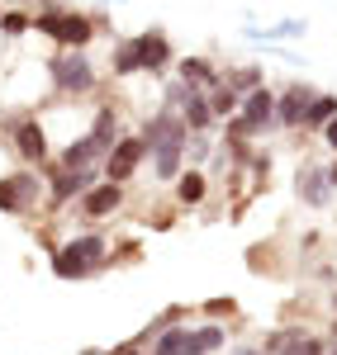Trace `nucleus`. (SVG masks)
<instances>
[{
  "instance_id": "nucleus-1",
  "label": "nucleus",
  "mask_w": 337,
  "mask_h": 355,
  "mask_svg": "<svg viewBox=\"0 0 337 355\" xmlns=\"http://www.w3.org/2000/svg\"><path fill=\"white\" fill-rule=\"evenodd\" d=\"M105 261H110L105 237H100V232H81V237H72V242L53 256V270L62 275V279H90Z\"/></svg>"
},
{
  "instance_id": "nucleus-2",
  "label": "nucleus",
  "mask_w": 337,
  "mask_h": 355,
  "mask_svg": "<svg viewBox=\"0 0 337 355\" xmlns=\"http://www.w3.org/2000/svg\"><path fill=\"white\" fill-rule=\"evenodd\" d=\"M33 28H38L43 38L62 43V53H81L85 43L95 38V19H90V15H67V10H43V15H33Z\"/></svg>"
},
{
  "instance_id": "nucleus-3",
  "label": "nucleus",
  "mask_w": 337,
  "mask_h": 355,
  "mask_svg": "<svg viewBox=\"0 0 337 355\" xmlns=\"http://www.w3.org/2000/svg\"><path fill=\"white\" fill-rule=\"evenodd\" d=\"M48 71H53V85L62 95H90L95 90V67L85 53H57L48 62Z\"/></svg>"
},
{
  "instance_id": "nucleus-4",
  "label": "nucleus",
  "mask_w": 337,
  "mask_h": 355,
  "mask_svg": "<svg viewBox=\"0 0 337 355\" xmlns=\"http://www.w3.org/2000/svg\"><path fill=\"white\" fill-rule=\"evenodd\" d=\"M33 204H38V175L15 171L0 180V214H28Z\"/></svg>"
},
{
  "instance_id": "nucleus-5",
  "label": "nucleus",
  "mask_w": 337,
  "mask_h": 355,
  "mask_svg": "<svg viewBox=\"0 0 337 355\" xmlns=\"http://www.w3.org/2000/svg\"><path fill=\"white\" fill-rule=\"evenodd\" d=\"M142 157H147V142H142V137H119L110 147V157H105V175H110L114 185H124V180L138 171Z\"/></svg>"
},
{
  "instance_id": "nucleus-6",
  "label": "nucleus",
  "mask_w": 337,
  "mask_h": 355,
  "mask_svg": "<svg viewBox=\"0 0 337 355\" xmlns=\"http://www.w3.org/2000/svg\"><path fill=\"white\" fill-rule=\"evenodd\" d=\"M309 100H313V90L304 81H290L276 95V123H285V128H299L304 123V110H309Z\"/></svg>"
},
{
  "instance_id": "nucleus-7",
  "label": "nucleus",
  "mask_w": 337,
  "mask_h": 355,
  "mask_svg": "<svg viewBox=\"0 0 337 355\" xmlns=\"http://www.w3.org/2000/svg\"><path fill=\"white\" fill-rule=\"evenodd\" d=\"M10 133H15V152L24 162H48V133L38 128V119H15Z\"/></svg>"
},
{
  "instance_id": "nucleus-8",
  "label": "nucleus",
  "mask_w": 337,
  "mask_h": 355,
  "mask_svg": "<svg viewBox=\"0 0 337 355\" xmlns=\"http://www.w3.org/2000/svg\"><path fill=\"white\" fill-rule=\"evenodd\" d=\"M295 190H299V199L309 204V209H323L328 204V166H313V162H304L299 166V175H295Z\"/></svg>"
},
{
  "instance_id": "nucleus-9",
  "label": "nucleus",
  "mask_w": 337,
  "mask_h": 355,
  "mask_svg": "<svg viewBox=\"0 0 337 355\" xmlns=\"http://www.w3.org/2000/svg\"><path fill=\"white\" fill-rule=\"evenodd\" d=\"M85 190H95V171H67V166L53 171V185H48L53 204H67V199H76Z\"/></svg>"
},
{
  "instance_id": "nucleus-10",
  "label": "nucleus",
  "mask_w": 337,
  "mask_h": 355,
  "mask_svg": "<svg viewBox=\"0 0 337 355\" xmlns=\"http://www.w3.org/2000/svg\"><path fill=\"white\" fill-rule=\"evenodd\" d=\"M133 43H138L142 71H152V76H157V71H162V67L171 62V43H167V33H162V28H147L142 38H133Z\"/></svg>"
},
{
  "instance_id": "nucleus-11",
  "label": "nucleus",
  "mask_w": 337,
  "mask_h": 355,
  "mask_svg": "<svg viewBox=\"0 0 337 355\" xmlns=\"http://www.w3.org/2000/svg\"><path fill=\"white\" fill-rule=\"evenodd\" d=\"M124 204V190L114 185V180H105V185H95V190L81 194V214L85 218H105V214H114Z\"/></svg>"
},
{
  "instance_id": "nucleus-12",
  "label": "nucleus",
  "mask_w": 337,
  "mask_h": 355,
  "mask_svg": "<svg viewBox=\"0 0 337 355\" xmlns=\"http://www.w3.org/2000/svg\"><path fill=\"white\" fill-rule=\"evenodd\" d=\"M276 355H328V341L304 327H281V351Z\"/></svg>"
},
{
  "instance_id": "nucleus-13",
  "label": "nucleus",
  "mask_w": 337,
  "mask_h": 355,
  "mask_svg": "<svg viewBox=\"0 0 337 355\" xmlns=\"http://www.w3.org/2000/svg\"><path fill=\"white\" fill-rule=\"evenodd\" d=\"M181 123H186V133H204V128L214 123V110H209V95H204V90H190V95H186Z\"/></svg>"
},
{
  "instance_id": "nucleus-14",
  "label": "nucleus",
  "mask_w": 337,
  "mask_h": 355,
  "mask_svg": "<svg viewBox=\"0 0 337 355\" xmlns=\"http://www.w3.org/2000/svg\"><path fill=\"white\" fill-rule=\"evenodd\" d=\"M100 157H105V152L95 147V137L85 133V137H76V142L62 152V166H67V171H90V166L100 162Z\"/></svg>"
},
{
  "instance_id": "nucleus-15",
  "label": "nucleus",
  "mask_w": 337,
  "mask_h": 355,
  "mask_svg": "<svg viewBox=\"0 0 337 355\" xmlns=\"http://www.w3.org/2000/svg\"><path fill=\"white\" fill-rule=\"evenodd\" d=\"M181 162H186V142H167V147H157V152H152V171H157V180H176V175H181Z\"/></svg>"
},
{
  "instance_id": "nucleus-16",
  "label": "nucleus",
  "mask_w": 337,
  "mask_h": 355,
  "mask_svg": "<svg viewBox=\"0 0 337 355\" xmlns=\"http://www.w3.org/2000/svg\"><path fill=\"white\" fill-rule=\"evenodd\" d=\"M152 355H190V327H167L152 336Z\"/></svg>"
},
{
  "instance_id": "nucleus-17",
  "label": "nucleus",
  "mask_w": 337,
  "mask_h": 355,
  "mask_svg": "<svg viewBox=\"0 0 337 355\" xmlns=\"http://www.w3.org/2000/svg\"><path fill=\"white\" fill-rule=\"evenodd\" d=\"M181 81L190 85V90H204V85H219V76H214V67L204 57H186L181 62Z\"/></svg>"
},
{
  "instance_id": "nucleus-18",
  "label": "nucleus",
  "mask_w": 337,
  "mask_h": 355,
  "mask_svg": "<svg viewBox=\"0 0 337 355\" xmlns=\"http://www.w3.org/2000/svg\"><path fill=\"white\" fill-rule=\"evenodd\" d=\"M204 194H209V185H204V175L199 171H181L176 175V199L190 209V204H204Z\"/></svg>"
},
{
  "instance_id": "nucleus-19",
  "label": "nucleus",
  "mask_w": 337,
  "mask_h": 355,
  "mask_svg": "<svg viewBox=\"0 0 337 355\" xmlns=\"http://www.w3.org/2000/svg\"><path fill=\"white\" fill-rule=\"evenodd\" d=\"M90 137H95V147L110 157V147L119 142V114H114V110H100V114H95V128H90Z\"/></svg>"
},
{
  "instance_id": "nucleus-20",
  "label": "nucleus",
  "mask_w": 337,
  "mask_h": 355,
  "mask_svg": "<svg viewBox=\"0 0 337 355\" xmlns=\"http://www.w3.org/2000/svg\"><path fill=\"white\" fill-rule=\"evenodd\" d=\"M328 119H337V100H333V95H313L299 128H328Z\"/></svg>"
},
{
  "instance_id": "nucleus-21",
  "label": "nucleus",
  "mask_w": 337,
  "mask_h": 355,
  "mask_svg": "<svg viewBox=\"0 0 337 355\" xmlns=\"http://www.w3.org/2000/svg\"><path fill=\"white\" fill-rule=\"evenodd\" d=\"M224 85L243 100V95H252V90H261V67H238V71H228Z\"/></svg>"
},
{
  "instance_id": "nucleus-22",
  "label": "nucleus",
  "mask_w": 337,
  "mask_h": 355,
  "mask_svg": "<svg viewBox=\"0 0 337 355\" xmlns=\"http://www.w3.org/2000/svg\"><path fill=\"white\" fill-rule=\"evenodd\" d=\"M224 346V327L219 322H204L199 331H190V355H214Z\"/></svg>"
},
{
  "instance_id": "nucleus-23",
  "label": "nucleus",
  "mask_w": 337,
  "mask_h": 355,
  "mask_svg": "<svg viewBox=\"0 0 337 355\" xmlns=\"http://www.w3.org/2000/svg\"><path fill=\"white\" fill-rule=\"evenodd\" d=\"M209 110H214V119H233V114L243 110V100L219 81V85H209Z\"/></svg>"
},
{
  "instance_id": "nucleus-24",
  "label": "nucleus",
  "mask_w": 337,
  "mask_h": 355,
  "mask_svg": "<svg viewBox=\"0 0 337 355\" xmlns=\"http://www.w3.org/2000/svg\"><path fill=\"white\" fill-rule=\"evenodd\" d=\"M114 71H119V76H133V71H142V62H138V43H133V38H124V43L114 48Z\"/></svg>"
},
{
  "instance_id": "nucleus-25",
  "label": "nucleus",
  "mask_w": 337,
  "mask_h": 355,
  "mask_svg": "<svg viewBox=\"0 0 337 355\" xmlns=\"http://www.w3.org/2000/svg\"><path fill=\"white\" fill-rule=\"evenodd\" d=\"M295 33H304V19H285V24H276V28H247V38H295Z\"/></svg>"
},
{
  "instance_id": "nucleus-26",
  "label": "nucleus",
  "mask_w": 337,
  "mask_h": 355,
  "mask_svg": "<svg viewBox=\"0 0 337 355\" xmlns=\"http://www.w3.org/2000/svg\"><path fill=\"white\" fill-rule=\"evenodd\" d=\"M28 28H33V19L19 15V10H5V15H0V33H10V38H19V33H28Z\"/></svg>"
},
{
  "instance_id": "nucleus-27",
  "label": "nucleus",
  "mask_w": 337,
  "mask_h": 355,
  "mask_svg": "<svg viewBox=\"0 0 337 355\" xmlns=\"http://www.w3.org/2000/svg\"><path fill=\"white\" fill-rule=\"evenodd\" d=\"M204 157H209V137L190 133V137H186V162H204Z\"/></svg>"
},
{
  "instance_id": "nucleus-28",
  "label": "nucleus",
  "mask_w": 337,
  "mask_h": 355,
  "mask_svg": "<svg viewBox=\"0 0 337 355\" xmlns=\"http://www.w3.org/2000/svg\"><path fill=\"white\" fill-rule=\"evenodd\" d=\"M204 313H209V322H224V318L238 313V303H233V299H209V303H204Z\"/></svg>"
},
{
  "instance_id": "nucleus-29",
  "label": "nucleus",
  "mask_w": 337,
  "mask_h": 355,
  "mask_svg": "<svg viewBox=\"0 0 337 355\" xmlns=\"http://www.w3.org/2000/svg\"><path fill=\"white\" fill-rule=\"evenodd\" d=\"M323 137H328V147H337V119H328V128H323Z\"/></svg>"
},
{
  "instance_id": "nucleus-30",
  "label": "nucleus",
  "mask_w": 337,
  "mask_h": 355,
  "mask_svg": "<svg viewBox=\"0 0 337 355\" xmlns=\"http://www.w3.org/2000/svg\"><path fill=\"white\" fill-rule=\"evenodd\" d=\"M228 355H266V351H261V346H233Z\"/></svg>"
},
{
  "instance_id": "nucleus-31",
  "label": "nucleus",
  "mask_w": 337,
  "mask_h": 355,
  "mask_svg": "<svg viewBox=\"0 0 337 355\" xmlns=\"http://www.w3.org/2000/svg\"><path fill=\"white\" fill-rule=\"evenodd\" d=\"M328 185L337 190V157H333V166H328Z\"/></svg>"
},
{
  "instance_id": "nucleus-32",
  "label": "nucleus",
  "mask_w": 337,
  "mask_h": 355,
  "mask_svg": "<svg viewBox=\"0 0 337 355\" xmlns=\"http://www.w3.org/2000/svg\"><path fill=\"white\" fill-rule=\"evenodd\" d=\"M333 313H337V289H333Z\"/></svg>"
},
{
  "instance_id": "nucleus-33",
  "label": "nucleus",
  "mask_w": 337,
  "mask_h": 355,
  "mask_svg": "<svg viewBox=\"0 0 337 355\" xmlns=\"http://www.w3.org/2000/svg\"><path fill=\"white\" fill-rule=\"evenodd\" d=\"M328 355H337V346H328Z\"/></svg>"
},
{
  "instance_id": "nucleus-34",
  "label": "nucleus",
  "mask_w": 337,
  "mask_h": 355,
  "mask_svg": "<svg viewBox=\"0 0 337 355\" xmlns=\"http://www.w3.org/2000/svg\"><path fill=\"white\" fill-rule=\"evenodd\" d=\"M333 336H337V318H333Z\"/></svg>"
},
{
  "instance_id": "nucleus-35",
  "label": "nucleus",
  "mask_w": 337,
  "mask_h": 355,
  "mask_svg": "<svg viewBox=\"0 0 337 355\" xmlns=\"http://www.w3.org/2000/svg\"><path fill=\"white\" fill-rule=\"evenodd\" d=\"M0 15H5V10H0Z\"/></svg>"
}]
</instances>
